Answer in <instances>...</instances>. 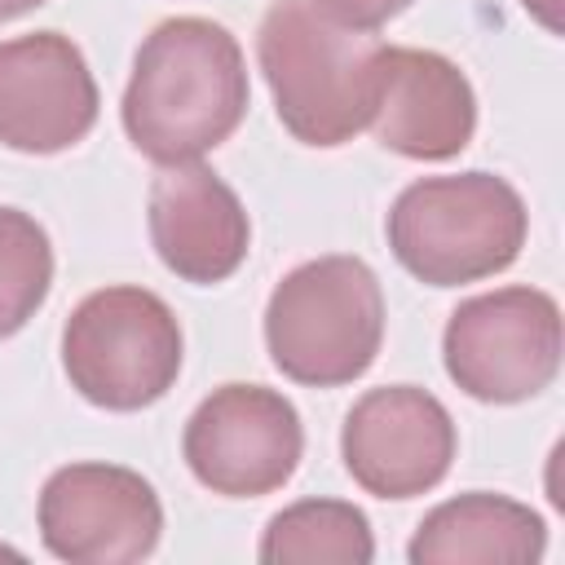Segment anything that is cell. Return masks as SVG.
<instances>
[{
    "mask_svg": "<svg viewBox=\"0 0 565 565\" xmlns=\"http://www.w3.org/2000/svg\"><path fill=\"white\" fill-rule=\"evenodd\" d=\"M371 128L406 159H455L477 132V93L446 53L384 44Z\"/></svg>",
    "mask_w": 565,
    "mask_h": 565,
    "instance_id": "obj_12",
    "label": "cell"
},
{
    "mask_svg": "<svg viewBox=\"0 0 565 565\" xmlns=\"http://www.w3.org/2000/svg\"><path fill=\"white\" fill-rule=\"evenodd\" d=\"M543 552V516L508 494L486 490L437 503L406 547L415 565H530Z\"/></svg>",
    "mask_w": 565,
    "mask_h": 565,
    "instance_id": "obj_13",
    "label": "cell"
},
{
    "mask_svg": "<svg viewBox=\"0 0 565 565\" xmlns=\"http://www.w3.org/2000/svg\"><path fill=\"white\" fill-rule=\"evenodd\" d=\"M388 247L428 287H463L503 274L530 234L521 194L494 172L411 181L388 207Z\"/></svg>",
    "mask_w": 565,
    "mask_h": 565,
    "instance_id": "obj_3",
    "label": "cell"
},
{
    "mask_svg": "<svg viewBox=\"0 0 565 565\" xmlns=\"http://www.w3.org/2000/svg\"><path fill=\"white\" fill-rule=\"evenodd\" d=\"M450 411L415 384H384L353 402L340 428L349 477L375 499H415L441 486L455 463Z\"/></svg>",
    "mask_w": 565,
    "mask_h": 565,
    "instance_id": "obj_9",
    "label": "cell"
},
{
    "mask_svg": "<svg viewBox=\"0 0 565 565\" xmlns=\"http://www.w3.org/2000/svg\"><path fill=\"white\" fill-rule=\"evenodd\" d=\"M53 287V243L22 207H0V340L18 335Z\"/></svg>",
    "mask_w": 565,
    "mask_h": 565,
    "instance_id": "obj_15",
    "label": "cell"
},
{
    "mask_svg": "<svg viewBox=\"0 0 565 565\" xmlns=\"http://www.w3.org/2000/svg\"><path fill=\"white\" fill-rule=\"evenodd\" d=\"M446 375L477 402L539 397L561 371V305L539 287L468 296L441 331Z\"/></svg>",
    "mask_w": 565,
    "mask_h": 565,
    "instance_id": "obj_6",
    "label": "cell"
},
{
    "mask_svg": "<svg viewBox=\"0 0 565 565\" xmlns=\"http://www.w3.org/2000/svg\"><path fill=\"white\" fill-rule=\"evenodd\" d=\"M247 97L238 40L212 18H168L132 57L124 132L159 168L194 163L243 124Z\"/></svg>",
    "mask_w": 565,
    "mask_h": 565,
    "instance_id": "obj_1",
    "label": "cell"
},
{
    "mask_svg": "<svg viewBox=\"0 0 565 565\" xmlns=\"http://www.w3.org/2000/svg\"><path fill=\"white\" fill-rule=\"evenodd\" d=\"M181 450L212 494L256 499L291 481L305 455V428L282 393L265 384H221L194 406Z\"/></svg>",
    "mask_w": 565,
    "mask_h": 565,
    "instance_id": "obj_7",
    "label": "cell"
},
{
    "mask_svg": "<svg viewBox=\"0 0 565 565\" xmlns=\"http://www.w3.org/2000/svg\"><path fill=\"white\" fill-rule=\"evenodd\" d=\"M530 18H539L547 31H561V0H521Z\"/></svg>",
    "mask_w": 565,
    "mask_h": 565,
    "instance_id": "obj_17",
    "label": "cell"
},
{
    "mask_svg": "<svg viewBox=\"0 0 565 565\" xmlns=\"http://www.w3.org/2000/svg\"><path fill=\"white\" fill-rule=\"evenodd\" d=\"M181 349L172 305L146 287H102L62 327L66 380L102 411L154 406L181 375Z\"/></svg>",
    "mask_w": 565,
    "mask_h": 565,
    "instance_id": "obj_5",
    "label": "cell"
},
{
    "mask_svg": "<svg viewBox=\"0 0 565 565\" xmlns=\"http://www.w3.org/2000/svg\"><path fill=\"white\" fill-rule=\"evenodd\" d=\"M97 79L62 31L0 40V141L22 154H57L97 124Z\"/></svg>",
    "mask_w": 565,
    "mask_h": 565,
    "instance_id": "obj_10",
    "label": "cell"
},
{
    "mask_svg": "<svg viewBox=\"0 0 565 565\" xmlns=\"http://www.w3.org/2000/svg\"><path fill=\"white\" fill-rule=\"evenodd\" d=\"M44 0H0V22H9V18H22V13H31V9H40Z\"/></svg>",
    "mask_w": 565,
    "mask_h": 565,
    "instance_id": "obj_18",
    "label": "cell"
},
{
    "mask_svg": "<svg viewBox=\"0 0 565 565\" xmlns=\"http://www.w3.org/2000/svg\"><path fill=\"white\" fill-rule=\"evenodd\" d=\"M274 366L309 388H340L371 371L384 344V291L366 260L318 256L282 274L265 305Z\"/></svg>",
    "mask_w": 565,
    "mask_h": 565,
    "instance_id": "obj_4",
    "label": "cell"
},
{
    "mask_svg": "<svg viewBox=\"0 0 565 565\" xmlns=\"http://www.w3.org/2000/svg\"><path fill=\"white\" fill-rule=\"evenodd\" d=\"M322 13H331L335 22L344 26H358V31H375L384 26L388 18H397L411 0H313Z\"/></svg>",
    "mask_w": 565,
    "mask_h": 565,
    "instance_id": "obj_16",
    "label": "cell"
},
{
    "mask_svg": "<svg viewBox=\"0 0 565 565\" xmlns=\"http://www.w3.org/2000/svg\"><path fill=\"white\" fill-rule=\"evenodd\" d=\"M154 486L119 463H66L40 490V539L71 565H132L159 547Z\"/></svg>",
    "mask_w": 565,
    "mask_h": 565,
    "instance_id": "obj_8",
    "label": "cell"
},
{
    "mask_svg": "<svg viewBox=\"0 0 565 565\" xmlns=\"http://www.w3.org/2000/svg\"><path fill=\"white\" fill-rule=\"evenodd\" d=\"M371 556V521L344 499H300L282 508L260 539L265 565H366Z\"/></svg>",
    "mask_w": 565,
    "mask_h": 565,
    "instance_id": "obj_14",
    "label": "cell"
},
{
    "mask_svg": "<svg viewBox=\"0 0 565 565\" xmlns=\"http://www.w3.org/2000/svg\"><path fill=\"white\" fill-rule=\"evenodd\" d=\"M146 221L159 260L181 282L212 287L247 260V212L238 194L203 163H168L150 185Z\"/></svg>",
    "mask_w": 565,
    "mask_h": 565,
    "instance_id": "obj_11",
    "label": "cell"
},
{
    "mask_svg": "<svg viewBox=\"0 0 565 565\" xmlns=\"http://www.w3.org/2000/svg\"><path fill=\"white\" fill-rule=\"evenodd\" d=\"M380 53L384 44L371 31L335 22L313 0H274L256 31V57L282 128L322 150L371 128Z\"/></svg>",
    "mask_w": 565,
    "mask_h": 565,
    "instance_id": "obj_2",
    "label": "cell"
}]
</instances>
